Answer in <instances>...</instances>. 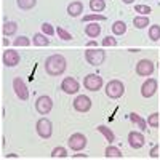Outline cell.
Returning a JSON list of instances; mask_svg holds the SVG:
<instances>
[{"label": "cell", "instance_id": "cell-1", "mask_svg": "<svg viewBox=\"0 0 160 160\" xmlns=\"http://www.w3.org/2000/svg\"><path fill=\"white\" fill-rule=\"evenodd\" d=\"M45 72L51 77H58L61 74L66 72V68H68V61L62 55H51L45 59Z\"/></svg>", "mask_w": 160, "mask_h": 160}, {"label": "cell", "instance_id": "cell-2", "mask_svg": "<svg viewBox=\"0 0 160 160\" xmlns=\"http://www.w3.org/2000/svg\"><path fill=\"white\" fill-rule=\"evenodd\" d=\"M125 93V85L120 82V80H111L106 85V96L111 99H118L122 98Z\"/></svg>", "mask_w": 160, "mask_h": 160}, {"label": "cell", "instance_id": "cell-3", "mask_svg": "<svg viewBox=\"0 0 160 160\" xmlns=\"http://www.w3.org/2000/svg\"><path fill=\"white\" fill-rule=\"evenodd\" d=\"M85 59L88 61L90 66H101L106 59V53L102 50L96 48H87L85 50Z\"/></svg>", "mask_w": 160, "mask_h": 160}, {"label": "cell", "instance_id": "cell-4", "mask_svg": "<svg viewBox=\"0 0 160 160\" xmlns=\"http://www.w3.org/2000/svg\"><path fill=\"white\" fill-rule=\"evenodd\" d=\"M35 130H37V135L42 139H48L53 135V125L47 117L38 118V122L35 123Z\"/></svg>", "mask_w": 160, "mask_h": 160}, {"label": "cell", "instance_id": "cell-5", "mask_svg": "<svg viewBox=\"0 0 160 160\" xmlns=\"http://www.w3.org/2000/svg\"><path fill=\"white\" fill-rule=\"evenodd\" d=\"M53 109V99L47 95H42L38 96L37 101H35V111L40 114V115H48Z\"/></svg>", "mask_w": 160, "mask_h": 160}, {"label": "cell", "instance_id": "cell-6", "mask_svg": "<svg viewBox=\"0 0 160 160\" xmlns=\"http://www.w3.org/2000/svg\"><path fill=\"white\" fill-rule=\"evenodd\" d=\"M102 77L98 75V74H88L85 78H83V87L90 91H98L102 88Z\"/></svg>", "mask_w": 160, "mask_h": 160}, {"label": "cell", "instance_id": "cell-7", "mask_svg": "<svg viewBox=\"0 0 160 160\" xmlns=\"http://www.w3.org/2000/svg\"><path fill=\"white\" fill-rule=\"evenodd\" d=\"M68 146L72 151H83L87 148V136L82 133H74L68 139Z\"/></svg>", "mask_w": 160, "mask_h": 160}, {"label": "cell", "instance_id": "cell-8", "mask_svg": "<svg viewBox=\"0 0 160 160\" xmlns=\"http://www.w3.org/2000/svg\"><path fill=\"white\" fill-rule=\"evenodd\" d=\"M13 90H15V95L21 101H28L29 99V90H28V87H26L22 78H19V77L13 78Z\"/></svg>", "mask_w": 160, "mask_h": 160}, {"label": "cell", "instance_id": "cell-9", "mask_svg": "<svg viewBox=\"0 0 160 160\" xmlns=\"http://www.w3.org/2000/svg\"><path fill=\"white\" fill-rule=\"evenodd\" d=\"M154 69H155V66L151 59H141L136 64V74L141 75V77H151Z\"/></svg>", "mask_w": 160, "mask_h": 160}, {"label": "cell", "instance_id": "cell-10", "mask_svg": "<svg viewBox=\"0 0 160 160\" xmlns=\"http://www.w3.org/2000/svg\"><path fill=\"white\" fill-rule=\"evenodd\" d=\"M61 90L66 93V95H75V93L80 90V83L74 77H66L61 82Z\"/></svg>", "mask_w": 160, "mask_h": 160}, {"label": "cell", "instance_id": "cell-11", "mask_svg": "<svg viewBox=\"0 0 160 160\" xmlns=\"http://www.w3.org/2000/svg\"><path fill=\"white\" fill-rule=\"evenodd\" d=\"M146 142V138L141 131H130L128 133V144L133 149H141Z\"/></svg>", "mask_w": 160, "mask_h": 160}, {"label": "cell", "instance_id": "cell-12", "mask_svg": "<svg viewBox=\"0 0 160 160\" xmlns=\"http://www.w3.org/2000/svg\"><path fill=\"white\" fill-rule=\"evenodd\" d=\"M157 91V80L155 78H148L146 82L141 85V95L142 98H152Z\"/></svg>", "mask_w": 160, "mask_h": 160}, {"label": "cell", "instance_id": "cell-13", "mask_svg": "<svg viewBox=\"0 0 160 160\" xmlns=\"http://www.w3.org/2000/svg\"><path fill=\"white\" fill-rule=\"evenodd\" d=\"M74 109L77 111V112H88L90 109H91V99L88 98V96H85V95H80V96H77L75 99H74Z\"/></svg>", "mask_w": 160, "mask_h": 160}, {"label": "cell", "instance_id": "cell-14", "mask_svg": "<svg viewBox=\"0 0 160 160\" xmlns=\"http://www.w3.org/2000/svg\"><path fill=\"white\" fill-rule=\"evenodd\" d=\"M19 53L15 51V50H7L3 51V56H2V61L7 68H15V66L19 64Z\"/></svg>", "mask_w": 160, "mask_h": 160}, {"label": "cell", "instance_id": "cell-15", "mask_svg": "<svg viewBox=\"0 0 160 160\" xmlns=\"http://www.w3.org/2000/svg\"><path fill=\"white\" fill-rule=\"evenodd\" d=\"M80 13H83V3L80 0H75V2H71L68 5V15L71 18H77L80 16Z\"/></svg>", "mask_w": 160, "mask_h": 160}, {"label": "cell", "instance_id": "cell-16", "mask_svg": "<svg viewBox=\"0 0 160 160\" xmlns=\"http://www.w3.org/2000/svg\"><path fill=\"white\" fill-rule=\"evenodd\" d=\"M85 34H87L90 38L99 37V34H101V26H99L98 22H90V24H87V26H85Z\"/></svg>", "mask_w": 160, "mask_h": 160}, {"label": "cell", "instance_id": "cell-17", "mask_svg": "<svg viewBox=\"0 0 160 160\" xmlns=\"http://www.w3.org/2000/svg\"><path fill=\"white\" fill-rule=\"evenodd\" d=\"M16 31H18V24H16L15 21H7V22L3 24V28H2V32H3V35H5V37L15 35V34H16Z\"/></svg>", "mask_w": 160, "mask_h": 160}, {"label": "cell", "instance_id": "cell-18", "mask_svg": "<svg viewBox=\"0 0 160 160\" xmlns=\"http://www.w3.org/2000/svg\"><path fill=\"white\" fill-rule=\"evenodd\" d=\"M32 43L35 45V47H48L50 45V40L47 38V35L42 32V34H34V37H32Z\"/></svg>", "mask_w": 160, "mask_h": 160}, {"label": "cell", "instance_id": "cell-19", "mask_svg": "<svg viewBox=\"0 0 160 160\" xmlns=\"http://www.w3.org/2000/svg\"><path fill=\"white\" fill-rule=\"evenodd\" d=\"M104 155L108 158H122L123 157L122 151H120L118 148H115V146H108L106 151H104Z\"/></svg>", "mask_w": 160, "mask_h": 160}, {"label": "cell", "instance_id": "cell-20", "mask_svg": "<svg viewBox=\"0 0 160 160\" xmlns=\"http://www.w3.org/2000/svg\"><path fill=\"white\" fill-rule=\"evenodd\" d=\"M96 130H98V131L101 133V135H102V136H104L106 139L109 141V144L115 141V135H114V131H112L111 128H108V127H106V125H99V127H98Z\"/></svg>", "mask_w": 160, "mask_h": 160}, {"label": "cell", "instance_id": "cell-21", "mask_svg": "<svg viewBox=\"0 0 160 160\" xmlns=\"http://www.w3.org/2000/svg\"><path fill=\"white\" fill-rule=\"evenodd\" d=\"M127 32V24L123 22V21H114V24H112V34L114 35H123Z\"/></svg>", "mask_w": 160, "mask_h": 160}, {"label": "cell", "instance_id": "cell-22", "mask_svg": "<svg viewBox=\"0 0 160 160\" xmlns=\"http://www.w3.org/2000/svg\"><path fill=\"white\" fill-rule=\"evenodd\" d=\"M90 10L93 13H101L106 10V2L104 0H90Z\"/></svg>", "mask_w": 160, "mask_h": 160}, {"label": "cell", "instance_id": "cell-23", "mask_svg": "<svg viewBox=\"0 0 160 160\" xmlns=\"http://www.w3.org/2000/svg\"><path fill=\"white\" fill-rule=\"evenodd\" d=\"M130 120H131V122L133 123H136L141 130H146V127H148V120H144L141 115H138L136 112H131L130 114Z\"/></svg>", "mask_w": 160, "mask_h": 160}, {"label": "cell", "instance_id": "cell-24", "mask_svg": "<svg viewBox=\"0 0 160 160\" xmlns=\"http://www.w3.org/2000/svg\"><path fill=\"white\" fill-rule=\"evenodd\" d=\"M133 26L136 29H144L149 26V16H136L133 18Z\"/></svg>", "mask_w": 160, "mask_h": 160}, {"label": "cell", "instance_id": "cell-25", "mask_svg": "<svg viewBox=\"0 0 160 160\" xmlns=\"http://www.w3.org/2000/svg\"><path fill=\"white\" fill-rule=\"evenodd\" d=\"M16 3L21 10H32L35 5H37V0H16Z\"/></svg>", "mask_w": 160, "mask_h": 160}, {"label": "cell", "instance_id": "cell-26", "mask_svg": "<svg viewBox=\"0 0 160 160\" xmlns=\"http://www.w3.org/2000/svg\"><path fill=\"white\" fill-rule=\"evenodd\" d=\"M149 38L152 40V42L160 40V26L158 24H154V26L149 28Z\"/></svg>", "mask_w": 160, "mask_h": 160}, {"label": "cell", "instance_id": "cell-27", "mask_svg": "<svg viewBox=\"0 0 160 160\" xmlns=\"http://www.w3.org/2000/svg\"><path fill=\"white\" fill-rule=\"evenodd\" d=\"M13 45L15 47H29L31 45V38L26 37V35H19L13 40Z\"/></svg>", "mask_w": 160, "mask_h": 160}, {"label": "cell", "instance_id": "cell-28", "mask_svg": "<svg viewBox=\"0 0 160 160\" xmlns=\"http://www.w3.org/2000/svg\"><path fill=\"white\" fill-rule=\"evenodd\" d=\"M51 157H53V158H58V157H59V158H66V157H68V149L58 146V148H55V149L51 151Z\"/></svg>", "mask_w": 160, "mask_h": 160}, {"label": "cell", "instance_id": "cell-29", "mask_svg": "<svg viewBox=\"0 0 160 160\" xmlns=\"http://www.w3.org/2000/svg\"><path fill=\"white\" fill-rule=\"evenodd\" d=\"M90 21H106V16L99 15V13H93V15H87L82 18V22H90Z\"/></svg>", "mask_w": 160, "mask_h": 160}, {"label": "cell", "instance_id": "cell-30", "mask_svg": "<svg viewBox=\"0 0 160 160\" xmlns=\"http://www.w3.org/2000/svg\"><path fill=\"white\" fill-rule=\"evenodd\" d=\"M40 28H42V32H43L45 35H55V32H56V29L53 28L50 22H43Z\"/></svg>", "mask_w": 160, "mask_h": 160}, {"label": "cell", "instance_id": "cell-31", "mask_svg": "<svg viewBox=\"0 0 160 160\" xmlns=\"http://www.w3.org/2000/svg\"><path fill=\"white\" fill-rule=\"evenodd\" d=\"M148 125H149L151 128H157V127H158V114H157V112H154V114H151V115L148 117Z\"/></svg>", "mask_w": 160, "mask_h": 160}, {"label": "cell", "instance_id": "cell-32", "mask_svg": "<svg viewBox=\"0 0 160 160\" xmlns=\"http://www.w3.org/2000/svg\"><path fill=\"white\" fill-rule=\"evenodd\" d=\"M101 45L102 47H117V38H114L112 35H108V37L102 38Z\"/></svg>", "mask_w": 160, "mask_h": 160}, {"label": "cell", "instance_id": "cell-33", "mask_svg": "<svg viewBox=\"0 0 160 160\" xmlns=\"http://www.w3.org/2000/svg\"><path fill=\"white\" fill-rule=\"evenodd\" d=\"M135 11L139 13L141 16H148L149 13H151V7H148V5H136L135 7Z\"/></svg>", "mask_w": 160, "mask_h": 160}, {"label": "cell", "instance_id": "cell-34", "mask_svg": "<svg viewBox=\"0 0 160 160\" xmlns=\"http://www.w3.org/2000/svg\"><path fill=\"white\" fill-rule=\"evenodd\" d=\"M56 34H58V37L62 38V40H71V38H72V34L68 32L66 29H62V28H58V29H56Z\"/></svg>", "mask_w": 160, "mask_h": 160}, {"label": "cell", "instance_id": "cell-35", "mask_svg": "<svg viewBox=\"0 0 160 160\" xmlns=\"http://www.w3.org/2000/svg\"><path fill=\"white\" fill-rule=\"evenodd\" d=\"M151 157L152 158H157L158 157V146H154V148L151 149Z\"/></svg>", "mask_w": 160, "mask_h": 160}, {"label": "cell", "instance_id": "cell-36", "mask_svg": "<svg viewBox=\"0 0 160 160\" xmlns=\"http://www.w3.org/2000/svg\"><path fill=\"white\" fill-rule=\"evenodd\" d=\"M93 47H98V43L95 42V40H90V42L87 43V48H93Z\"/></svg>", "mask_w": 160, "mask_h": 160}, {"label": "cell", "instance_id": "cell-37", "mask_svg": "<svg viewBox=\"0 0 160 160\" xmlns=\"http://www.w3.org/2000/svg\"><path fill=\"white\" fill-rule=\"evenodd\" d=\"M87 157H88L87 154H75L74 155V158H87Z\"/></svg>", "mask_w": 160, "mask_h": 160}, {"label": "cell", "instance_id": "cell-38", "mask_svg": "<svg viewBox=\"0 0 160 160\" xmlns=\"http://www.w3.org/2000/svg\"><path fill=\"white\" fill-rule=\"evenodd\" d=\"M5 158H18V155H16V154H7Z\"/></svg>", "mask_w": 160, "mask_h": 160}, {"label": "cell", "instance_id": "cell-39", "mask_svg": "<svg viewBox=\"0 0 160 160\" xmlns=\"http://www.w3.org/2000/svg\"><path fill=\"white\" fill-rule=\"evenodd\" d=\"M122 2H123L125 5H131L133 2H135V0H122Z\"/></svg>", "mask_w": 160, "mask_h": 160}]
</instances>
